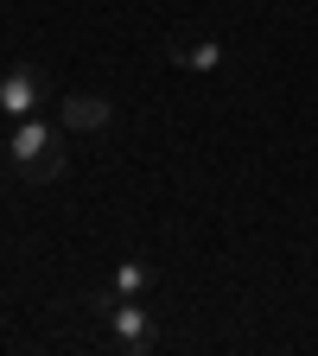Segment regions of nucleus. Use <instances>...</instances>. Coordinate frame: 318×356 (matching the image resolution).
Here are the masks:
<instances>
[{"label": "nucleus", "instance_id": "obj_4", "mask_svg": "<svg viewBox=\"0 0 318 356\" xmlns=\"http://www.w3.org/2000/svg\"><path fill=\"white\" fill-rule=\"evenodd\" d=\"M109 337H115L121 350H153V318H147V305H141V299H121V305L109 312Z\"/></svg>", "mask_w": 318, "mask_h": 356}, {"label": "nucleus", "instance_id": "obj_5", "mask_svg": "<svg viewBox=\"0 0 318 356\" xmlns=\"http://www.w3.org/2000/svg\"><path fill=\"white\" fill-rule=\"evenodd\" d=\"M172 64H178V70H191V76H210V70L223 64V44H216V38H191V44H178V38H172Z\"/></svg>", "mask_w": 318, "mask_h": 356}, {"label": "nucleus", "instance_id": "obj_2", "mask_svg": "<svg viewBox=\"0 0 318 356\" xmlns=\"http://www.w3.org/2000/svg\"><path fill=\"white\" fill-rule=\"evenodd\" d=\"M45 108V76L32 64H13V70H0V115L7 121H26Z\"/></svg>", "mask_w": 318, "mask_h": 356}, {"label": "nucleus", "instance_id": "obj_3", "mask_svg": "<svg viewBox=\"0 0 318 356\" xmlns=\"http://www.w3.org/2000/svg\"><path fill=\"white\" fill-rule=\"evenodd\" d=\"M58 121H64V134H102L109 121H115V108H109V96H96V89H70V96L58 102Z\"/></svg>", "mask_w": 318, "mask_h": 356}, {"label": "nucleus", "instance_id": "obj_6", "mask_svg": "<svg viewBox=\"0 0 318 356\" xmlns=\"http://www.w3.org/2000/svg\"><path fill=\"white\" fill-rule=\"evenodd\" d=\"M109 286H115L121 299H141V293L153 286V267H147V261H121V267H115V280H109Z\"/></svg>", "mask_w": 318, "mask_h": 356}, {"label": "nucleus", "instance_id": "obj_1", "mask_svg": "<svg viewBox=\"0 0 318 356\" xmlns=\"http://www.w3.org/2000/svg\"><path fill=\"white\" fill-rule=\"evenodd\" d=\"M7 159L19 165V178H32V185L58 178V172H64V121H45V115L13 121V134H7Z\"/></svg>", "mask_w": 318, "mask_h": 356}]
</instances>
